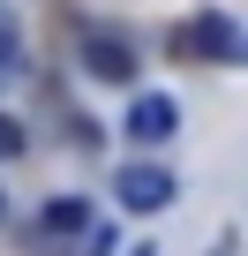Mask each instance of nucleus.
I'll return each mask as SVG.
<instances>
[{"label": "nucleus", "instance_id": "f257e3e1", "mask_svg": "<svg viewBox=\"0 0 248 256\" xmlns=\"http://www.w3.org/2000/svg\"><path fill=\"white\" fill-rule=\"evenodd\" d=\"M166 46H173V60H218V68H233L241 60V23L226 8H196Z\"/></svg>", "mask_w": 248, "mask_h": 256}, {"label": "nucleus", "instance_id": "f03ea898", "mask_svg": "<svg viewBox=\"0 0 248 256\" xmlns=\"http://www.w3.org/2000/svg\"><path fill=\"white\" fill-rule=\"evenodd\" d=\"M113 196H120V211L151 218V211H166V204H173V174H166V166H151V158H136V166H120V174H113Z\"/></svg>", "mask_w": 248, "mask_h": 256}, {"label": "nucleus", "instance_id": "7ed1b4c3", "mask_svg": "<svg viewBox=\"0 0 248 256\" xmlns=\"http://www.w3.org/2000/svg\"><path fill=\"white\" fill-rule=\"evenodd\" d=\"M83 68H90L98 83H120V90H128V83H136V46L113 38V30H83Z\"/></svg>", "mask_w": 248, "mask_h": 256}, {"label": "nucleus", "instance_id": "20e7f679", "mask_svg": "<svg viewBox=\"0 0 248 256\" xmlns=\"http://www.w3.org/2000/svg\"><path fill=\"white\" fill-rule=\"evenodd\" d=\"M173 128H181V106L173 98H158V90L128 98V144H166Z\"/></svg>", "mask_w": 248, "mask_h": 256}, {"label": "nucleus", "instance_id": "39448f33", "mask_svg": "<svg viewBox=\"0 0 248 256\" xmlns=\"http://www.w3.org/2000/svg\"><path fill=\"white\" fill-rule=\"evenodd\" d=\"M38 226L60 234V241H90V204L83 196H53V204H38Z\"/></svg>", "mask_w": 248, "mask_h": 256}, {"label": "nucleus", "instance_id": "423d86ee", "mask_svg": "<svg viewBox=\"0 0 248 256\" xmlns=\"http://www.w3.org/2000/svg\"><path fill=\"white\" fill-rule=\"evenodd\" d=\"M8 158H23V120L0 113V166H8Z\"/></svg>", "mask_w": 248, "mask_h": 256}, {"label": "nucleus", "instance_id": "0eeeda50", "mask_svg": "<svg viewBox=\"0 0 248 256\" xmlns=\"http://www.w3.org/2000/svg\"><path fill=\"white\" fill-rule=\"evenodd\" d=\"M0 68H23V38H15L8 16H0Z\"/></svg>", "mask_w": 248, "mask_h": 256}, {"label": "nucleus", "instance_id": "6e6552de", "mask_svg": "<svg viewBox=\"0 0 248 256\" xmlns=\"http://www.w3.org/2000/svg\"><path fill=\"white\" fill-rule=\"evenodd\" d=\"M0 218H8V211H0Z\"/></svg>", "mask_w": 248, "mask_h": 256}]
</instances>
